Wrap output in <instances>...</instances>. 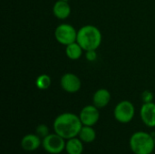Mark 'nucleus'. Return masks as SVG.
I'll return each instance as SVG.
<instances>
[{
  "mask_svg": "<svg viewBox=\"0 0 155 154\" xmlns=\"http://www.w3.org/2000/svg\"><path fill=\"white\" fill-rule=\"evenodd\" d=\"M83 52L84 49L77 42L72 43L65 46L66 56L71 60H78L83 55Z\"/></svg>",
  "mask_w": 155,
  "mask_h": 154,
  "instance_id": "2eb2a0df",
  "label": "nucleus"
},
{
  "mask_svg": "<svg viewBox=\"0 0 155 154\" xmlns=\"http://www.w3.org/2000/svg\"><path fill=\"white\" fill-rule=\"evenodd\" d=\"M135 115V107L134 103L128 100H124L119 102L114 110V119L120 123H129L133 121Z\"/></svg>",
  "mask_w": 155,
  "mask_h": 154,
  "instance_id": "20e7f679",
  "label": "nucleus"
},
{
  "mask_svg": "<svg viewBox=\"0 0 155 154\" xmlns=\"http://www.w3.org/2000/svg\"><path fill=\"white\" fill-rule=\"evenodd\" d=\"M86 59L90 62L95 61L97 59V54H96V50H91V51H86Z\"/></svg>",
  "mask_w": 155,
  "mask_h": 154,
  "instance_id": "6ab92c4d",
  "label": "nucleus"
},
{
  "mask_svg": "<svg viewBox=\"0 0 155 154\" xmlns=\"http://www.w3.org/2000/svg\"><path fill=\"white\" fill-rule=\"evenodd\" d=\"M64 1H69V0H64Z\"/></svg>",
  "mask_w": 155,
  "mask_h": 154,
  "instance_id": "aec40b11",
  "label": "nucleus"
},
{
  "mask_svg": "<svg viewBox=\"0 0 155 154\" xmlns=\"http://www.w3.org/2000/svg\"><path fill=\"white\" fill-rule=\"evenodd\" d=\"M66 140L57 133H50L42 140L43 149L49 154H60L65 150Z\"/></svg>",
  "mask_w": 155,
  "mask_h": 154,
  "instance_id": "39448f33",
  "label": "nucleus"
},
{
  "mask_svg": "<svg viewBox=\"0 0 155 154\" xmlns=\"http://www.w3.org/2000/svg\"><path fill=\"white\" fill-rule=\"evenodd\" d=\"M65 152L66 154H83L84 143L79 137L68 139L65 143Z\"/></svg>",
  "mask_w": 155,
  "mask_h": 154,
  "instance_id": "ddd939ff",
  "label": "nucleus"
},
{
  "mask_svg": "<svg viewBox=\"0 0 155 154\" xmlns=\"http://www.w3.org/2000/svg\"><path fill=\"white\" fill-rule=\"evenodd\" d=\"M20 144L24 151L35 152L42 146V139L36 133H28L22 138Z\"/></svg>",
  "mask_w": 155,
  "mask_h": 154,
  "instance_id": "9d476101",
  "label": "nucleus"
},
{
  "mask_svg": "<svg viewBox=\"0 0 155 154\" xmlns=\"http://www.w3.org/2000/svg\"><path fill=\"white\" fill-rule=\"evenodd\" d=\"M142 100H143V103H152L153 100V93L151 91H149V90L144 91L142 93Z\"/></svg>",
  "mask_w": 155,
  "mask_h": 154,
  "instance_id": "a211bd4d",
  "label": "nucleus"
},
{
  "mask_svg": "<svg viewBox=\"0 0 155 154\" xmlns=\"http://www.w3.org/2000/svg\"><path fill=\"white\" fill-rule=\"evenodd\" d=\"M102 39L101 31L93 25H84L77 31L76 42L85 52L97 50L102 44Z\"/></svg>",
  "mask_w": 155,
  "mask_h": 154,
  "instance_id": "f03ea898",
  "label": "nucleus"
},
{
  "mask_svg": "<svg viewBox=\"0 0 155 154\" xmlns=\"http://www.w3.org/2000/svg\"><path fill=\"white\" fill-rule=\"evenodd\" d=\"M129 145L134 154H152L155 149L154 137L146 132H135L130 137Z\"/></svg>",
  "mask_w": 155,
  "mask_h": 154,
  "instance_id": "7ed1b4c3",
  "label": "nucleus"
},
{
  "mask_svg": "<svg viewBox=\"0 0 155 154\" xmlns=\"http://www.w3.org/2000/svg\"><path fill=\"white\" fill-rule=\"evenodd\" d=\"M35 133L43 140L44 138H45L47 135L50 134L49 127L46 124H39L35 129Z\"/></svg>",
  "mask_w": 155,
  "mask_h": 154,
  "instance_id": "f3484780",
  "label": "nucleus"
},
{
  "mask_svg": "<svg viewBox=\"0 0 155 154\" xmlns=\"http://www.w3.org/2000/svg\"><path fill=\"white\" fill-rule=\"evenodd\" d=\"M111 101V93L105 89H98L93 95V104L99 109L106 107Z\"/></svg>",
  "mask_w": 155,
  "mask_h": 154,
  "instance_id": "f8f14e48",
  "label": "nucleus"
},
{
  "mask_svg": "<svg viewBox=\"0 0 155 154\" xmlns=\"http://www.w3.org/2000/svg\"><path fill=\"white\" fill-rule=\"evenodd\" d=\"M52 84V79L50 75L46 74H42L37 76L35 80V85L39 90H47Z\"/></svg>",
  "mask_w": 155,
  "mask_h": 154,
  "instance_id": "dca6fc26",
  "label": "nucleus"
},
{
  "mask_svg": "<svg viewBox=\"0 0 155 154\" xmlns=\"http://www.w3.org/2000/svg\"><path fill=\"white\" fill-rule=\"evenodd\" d=\"M71 6L68 1L57 0L53 6V14L54 15L60 20H64L68 18L71 15Z\"/></svg>",
  "mask_w": 155,
  "mask_h": 154,
  "instance_id": "9b49d317",
  "label": "nucleus"
},
{
  "mask_svg": "<svg viewBox=\"0 0 155 154\" xmlns=\"http://www.w3.org/2000/svg\"><path fill=\"white\" fill-rule=\"evenodd\" d=\"M140 116L143 123L150 128L155 127V103H145L142 105L140 110Z\"/></svg>",
  "mask_w": 155,
  "mask_h": 154,
  "instance_id": "1a4fd4ad",
  "label": "nucleus"
},
{
  "mask_svg": "<svg viewBox=\"0 0 155 154\" xmlns=\"http://www.w3.org/2000/svg\"><path fill=\"white\" fill-rule=\"evenodd\" d=\"M78 137L84 143H91L96 139V132L94 126L83 125Z\"/></svg>",
  "mask_w": 155,
  "mask_h": 154,
  "instance_id": "4468645a",
  "label": "nucleus"
},
{
  "mask_svg": "<svg viewBox=\"0 0 155 154\" xmlns=\"http://www.w3.org/2000/svg\"><path fill=\"white\" fill-rule=\"evenodd\" d=\"M154 143H155V136H154Z\"/></svg>",
  "mask_w": 155,
  "mask_h": 154,
  "instance_id": "412c9836",
  "label": "nucleus"
},
{
  "mask_svg": "<svg viewBox=\"0 0 155 154\" xmlns=\"http://www.w3.org/2000/svg\"><path fill=\"white\" fill-rule=\"evenodd\" d=\"M60 84L64 92L68 93H75L80 91L82 82L76 74L73 73H66L61 77Z\"/></svg>",
  "mask_w": 155,
  "mask_h": 154,
  "instance_id": "6e6552de",
  "label": "nucleus"
},
{
  "mask_svg": "<svg viewBox=\"0 0 155 154\" xmlns=\"http://www.w3.org/2000/svg\"><path fill=\"white\" fill-rule=\"evenodd\" d=\"M82 127L83 123L79 115L73 113H64L59 114L53 123L54 133L65 140L78 137Z\"/></svg>",
  "mask_w": 155,
  "mask_h": 154,
  "instance_id": "f257e3e1",
  "label": "nucleus"
},
{
  "mask_svg": "<svg viewBox=\"0 0 155 154\" xmlns=\"http://www.w3.org/2000/svg\"><path fill=\"white\" fill-rule=\"evenodd\" d=\"M79 117L83 125L94 126L100 119L99 108H97L94 104L86 105L81 110Z\"/></svg>",
  "mask_w": 155,
  "mask_h": 154,
  "instance_id": "0eeeda50",
  "label": "nucleus"
},
{
  "mask_svg": "<svg viewBox=\"0 0 155 154\" xmlns=\"http://www.w3.org/2000/svg\"><path fill=\"white\" fill-rule=\"evenodd\" d=\"M54 38L59 44L66 46L76 42L77 31L72 25L61 24L54 30Z\"/></svg>",
  "mask_w": 155,
  "mask_h": 154,
  "instance_id": "423d86ee",
  "label": "nucleus"
}]
</instances>
